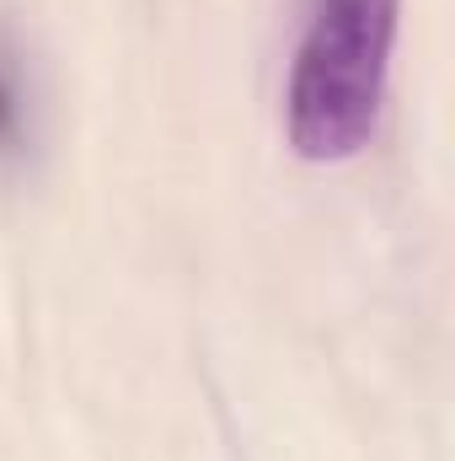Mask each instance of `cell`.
<instances>
[{"instance_id": "1", "label": "cell", "mask_w": 455, "mask_h": 461, "mask_svg": "<svg viewBox=\"0 0 455 461\" xmlns=\"http://www.w3.org/2000/svg\"><path fill=\"white\" fill-rule=\"evenodd\" d=\"M397 16L402 0H317L284 86V134L300 161H353L375 140Z\"/></svg>"}, {"instance_id": "2", "label": "cell", "mask_w": 455, "mask_h": 461, "mask_svg": "<svg viewBox=\"0 0 455 461\" xmlns=\"http://www.w3.org/2000/svg\"><path fill=\"white\" fill-rule=\"evenodd\" d=\"M32 140V103H27V81H22V65L16 54L0 43V161L22 156Z\"/></svg>"}]
</instances>
